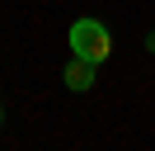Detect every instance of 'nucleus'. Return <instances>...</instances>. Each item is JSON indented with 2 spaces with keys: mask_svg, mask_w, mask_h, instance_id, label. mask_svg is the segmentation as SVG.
Masks as SVG:
<instances>
[{
  "mask_svg": "<svg viewBox=\"0 0 155 151\" xmlns=\"http://www.w3.org/2000/svg\"><path fill=\"white\" fill-rule=\"evenodd\" d=\"M71 52L89 57V61H104V57L113 52V38H108V28L99 24V19H75V24H71Z\"/></svg>",
  "mask_w": 155,
  "mask_h": 151,
  "instance_id": "1",
  "label": "nucleus"
},
{
  "mask_svg": "<svg viewBox=\"0 0 155 151\" xmlns=\"http://www.w3.org/2000/svg\"><path fill=\"white\" fill-rule=\"evenodd\" d=\"M94 66H99V61H89V57H75V52H71L66 85H71V90H89V85H94Z\"/></svg>",
  "mask_w": 155,
  "mask_h": 151,
  "instance_id": "2",
  "label": "nucleus"
},
{
  "mask_svg": "<svg viewBox=\"0 0 155 151\" xmlns=\"http://www.w3.org/2000/svg\"><path fill=\"white\" fill-rule=\"evenodd\" d=\"M150 47H155V38H150Z\"/></svg>",
  "mask_w": 155,
  "mask_h": 151,
  "instance_id": "3",
  "label": "nucleus"
}]
</instances>
